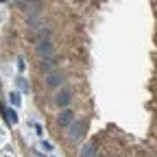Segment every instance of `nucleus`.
I'll use <instances>...</instances> for the list:
<instances>
[{
  "mask_svg": "<svg viewBox=\"0 0 157 157\" xmlns=\"http://www.w3.org/2000/svg\"><path fill=\"white\" fill-rule=\"evenodd\" d=\"M63 81H66V76H63V72H59V70H57V72H52V74H46V76H44V83H46L50 90L59 87Z\"/></svg>",
  "mask_w": 157,
  "mask_h": 157,
  "instance_id": "20e7f679",
  "label": "nucleus"
},
{
  "mask_svg": "<svg viewBox=\"0 0 157 157\" xmlns=\"http://www.w3.org/2000/svg\"><path fill=\"white\" fill-rule=\"evenodd\" d=\"M35 50H37V57L39 59H50L55 55V44L50 42V39H44V42H39L35 46Z\"/></svg>",
  "mask_w": 157,
  "mask_h": 157,
  "instance_id": "f03ea898",
  "label": "nucleus"
},
{
  "mask_svg": "<svg viewBox=\"0 0 157 157\" xmlns=\"http://www.w3.org/2000/svg\"><path fill=\"white\" fill-rule=\"evenodd\" d=\"M85 131H87V122H85V120H74V122L70 124V129H68V140H70V142L81 140V137L85 135Z\"/></svg>",
  "mask_w": 157,
  "mask_h": 157,
  "instance_id": "f257e3e1",
  "label": "nucleus"
},
{
  "mask_svg": "<svg viewBox=\"0 0 157 157\" xmlns=\"http://www.w3.org/2000/svg\"><path fill=\"white\" fill-rule=\"evenodd\" d=\"M35 157H44V155H42V153H39V151H35Z\"/></svg>",
  "mask_w": 157,
  "mask_h": 157,
  "instance_id": "ddd939ff",
  "label": "nucleus"
},
{
  "mask_svg": "<svg viewBox=\"0 0 157 157\" xmlns=\"http://www.w3.org/2000/svg\"><path fill=\"white\" fill-rule=\"evenodd\" d=\"M17 83H20V87H22V90H29V83H26V81H22V78H20Z\"/></svg>",
  "mask_w": 157,
  "mask_h": 157,
  "instance_id": "9b49d317",
  "label": "nucleus"
},
{
  "mask_svg": "<svg viewBox=\"0 0 157 157\" xmlns=\"http://www.w3.org/2000/svg\"><path fill=\"white\" fill-rule=\"evenodd\" d=\"M78 157H96V146L94 144H85L83 151L78 153Z\"/></svg>",
  "mask_w": 157,
  "mask_h": 157,
  "instance_id": "6e6552de",
  "label": "nucleus"
},
{
  "mask_svg": "<svg viewBox=\"0 0 157 157\" xmlns=\"http://www.w3.org/2000/svg\"><path fill=\"white\" fill-rule=\"evenodd\" d=\"M42 148H44L46 153H50V151H52V144H50V142H46V140H42Z\"/></svg>",
  "mask_w": 157,
  "mask_h": 157,
  "instance_id": "9d476101",
  "label": "nucleus"
},
{
  "mask_svg": "<svg viewBox=\"0 0 157 157\" xmlns=\"http://www.w3.org/2000/svg\"><path fill=\"white\" fill-rule=\"evenodd\" d=\"M9 96H11V105H13V107H17L20 103H22V98H20V94H17V92H11Z\"/></svg>",
  "mask_w": 157,
  "mask_h": 157,
  "instance_id": "1a4fd4ad",
  "label": "nucleus"
},
{
  "mask_svg": "<svg viewBox=\"0 0 157 157\" xmlns=\"http://www.w3.org/2000/svg\"><path fill=\"white\" fill-rule=\"evenodd\" d=\"M33 129H35V131H37V135H42V133H44V131H42V127H39V124H37V122H35V124H33Z\"/></svg>",
  "mask_w": 157,
  "mask_h": 157,
  "instance_id": "f8f14e48",
  "label": "nucleus"
},
{
  "mask_svg": "<svg viewBox=\"0 0 157 157\" xmlns=\"http://www.w3.org/2000/svg\"><path fill=\"white\" fill-rule=\"evenodd\" d=\"M72 103V92L70 90H61V92H57L55 96V105L57 107H61V109H68V105Z\"/></svg>",
  "mask_w": 157,
  "mask_h": 157,
  "instance_id": "39448f33",
  "label": "nucleus"
},
{
  "mask_svg": "<svg viewBox=\"0 0 157 157\" xmlns=\"http://www.w3.org/2000/svg\"><path fill=\"white\" fill-rule=\"evenodd\" d=\"M2 118H5L7 124H15V122H17V113H15V109H13V107H7V105H2Z\"/></svg>",
  "mask_w": 157,
  "mask_h": 157,
  "instance_id": "0eeeda50",
  "label": "nucleus"
},
{
  "mask_svg": "<svg viewBox=\"0 0 157 157\" xmlns=\"http://www.w3.org/2000/svg\"><path fill=\"white\" fill-rule=\"evenodd\" d=\"M39 70H42L44 74L57 72V59H55V57H50V59H39Z\"/></svg>",
  "mask_w": 157,
  "mask_h": 157,
  "instance_id": "423d86ee",
  "label": "nucleus"
},
{
  "mask_svg": "<svg viewBox=\"0 0 157 157\" xmlns=\"http://www.w3.org/2000/svg\"><path fill=\"white\" fill-rule=\"evenodd\" d=\"M74 122V111L72 109H61L57 116V127L61 129H70V124Z\"/></svg>",
  "mask_w": 157,
  "mask_h": 157,
  "instance_id": "7ed1b4c3",
  "label": "nucleus"
}]
</instances>
